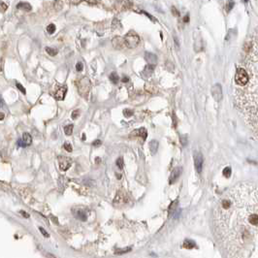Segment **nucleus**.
Instances as JSON below:
<instances>
[{"instance_id":"a878e982","label":"nucleus","mask_w":258,"mask_h":258,"mask_svg":"<svg viewBox=\"0 0 258 258\" xmlns=\"http://www.w3.org/2000/svg\"><path fill=\"white\" fill-rule=\"evenodd\" d=\"M230 206H231L230 201H228V200L222 201V207H223L224 209H229V208H230Z\"/></svg>"},{"instance_id":"7c9ffc66","label":"nucleus","mask_w":258,"mask_h":258,"mask_svg":"<svg viewBox=\"0 0 258 258\" xmlns=\"http://www.w3.org/2000/svg\"><path fill=\"white\" fill-rule=\"evenodd\" d=\"M7 8H8V6H7L6 4L4 3V2H1V12H2V13H3V12L5 11Z\"/></svg>"},{"instance_id":"f704fd0d","label":"nucleus","mask_w":258,"mask_h":258,"mask_svg":"<svg viewBox=\"0 0 258 258\" xmlns=\"http://www.w3.org/2000/svg\"><path fill=\"white\" fill-rule=\"evenodd\" d=\"M20 214H22L25 218H28V217H29V214H28L27 212H25L24 210H20Z\"/></svg>"},{"instance_id":"7ed1b4c3","label":"nucleus","mask_w":258,"mask_h":258,"mask_svg":"<svg viewBox=\"0 0 258 258\" xmlns=\"http://www.w3.org/2000/svg\"><path fill=\"white\" fill-rule=\"evenodd\" d=\"M235 81L239 86H245V84L248 82V75H247V73L245 72V69L239 68L238 71H237Z\"/></svg>"},{"instance_id":"c9c22d12","label":"nucleus","mask_w":258,"mask_h":258,"mask_svg":"<svg viewBox=\"0 0 258 258\" xmlns=\"http://www.w3.org/2000/svg\"><path fill=\"white\" fill-rule=\"evenodd\" d=\"M86 1L88 2V3H90V4H96V3H98L99 0H86Z\"/></svg>"},{"instance_id":"58836bf2","label":"nucleus","mask_w":258,"mask_h":258,"mask_svg":"<svg viewBox=\"0 0 258 258\" xmlns=\"http://www.w3.org/2000/svg\"><path fill=\"white\" fill-rule=\"evenodd\" d=\"M122 82H128V78H124V79H122Z\"/></svg>"},{"instance_id":"5701e85b","label":"nucleus","mask_w":258,"mask_h":258,"mask_svg":"<svg viewBox=\"0 0 258 258\" xmlns=\"http://www.w3.org/2000/svg\"><path fill=\"white\" fill-rule=\"evenodd\" d=\"M130 250H131L130 247L123 248V249H117V250H115V254H122V253H125V252H129Z\"/></svg>"},{"instance_id":"f8f14e48","label":"nucleus","mask_w":258,"mask_h":258,"mask_svg":"<svg viewBox=\"0 0 258 258\" xmlns=\"http://www.w3.org/2000/svg\"><path fill=\"white\" fill-rule=\"evenodd\" d=\"M145 58H146V60L148 61L150 64H154V63L156 62V56L154 55L153 53H146V54H145Z\"/></svg>"},{"instance_id":"4c0bfd02","label":"nucleus","mask_w":258,"mask_h":258,"mask_svg":"<svg viewBox=\"0 0 258 258\" xmlns=\"http://www.w3.org/2000/svg\"><path fill=\"white\" fill-rule=\"evenodd\" d=\"M3 70V59H1V71Z\"/></svg>"},{"instance_id":"cd10ccee","label":"nucleus","mask_w":258,"mask_h":258,"mask_svg":"<svg viewBox=\"0 0 258 258\" xmlns=\"http://www.w3.org/2000/svg\"><path fill=\"white\" fill-rule=\"evenodd\" d=\"M39 230H40V232H41V233L43 234V235H44L45 237H49V233H48V232H47L46 230H45L43 227H39Z\"/></svg>"},{"instance_id":"2eb2a0df","label":"nucleus","mask_w":258,"mask_h":258,"mask_svg":"<svg viewBox=\"0 0 258 258\" xmlns=\"http://www.w3.org/2000/svg\"><path fill=\"white\" fill-rule=\"evenodd\" d=\"M248 220H249V222L252 224V225H257L258 224V215L256 214H250L249 219H248Z\"/></svg>"},{"instance_id":"473e14b6","label":"nucleus","mask_w":258,"mask_h":258,"mask_svg":"<svg viewBox=\"0 0 258 258\" xmlns=\"http://www.w3.org/2000/svg\"><path fill=\"white\" fill-rule=\"evenodd\" d=\"M92 145H93L94 146H100V145H101V141H100V140H96V141H94L93 143H92Z\"/></svg>"},{"instance_id":"393cba45","label":"nucleus","mask_w":258,"mask_h":258,"mask_svg":"<svg viewBox=\"0 0 258 258\" xmlns=\"http://www.w3.org/2000/svg\"><path fill=\"white\" fill-rule=\"evenodd\" d=\"M123 115H124L125 117H130L132 115H133V111L129 110V109H125V110L123 111Z\"/></svg>"},{"instance_id":"0eeeda50","label":"nucleus","mask_w":258,"mask_h":258,"mask_svg":"<svg viewBox=\"0 0 258 258\" xmlns=\"http://www.w3.org/2000/svg\"><path fill=\"white\" fill-rule=\"evenodd\" d=\"M181 171H183V169H181V167H176L174 170L172 171L171 175H170V177H169V183H174L175 181H177V179L179 177L181 174Z\"/></svg>"},{"instance_id":"39448f33","label":"nucleus","mask_w":258,"mask_h":258,"mask_svg":"<svg viewBox=\"0 0 258 258\" xmlns=\"http://www.w3.org/2000/svg\"><path fill=\"white\" fill-rule=\"evenodd\" d=\"M66 92H67V86H59L56 90L53 92V97L56 100H63L64 97L66 95Z\"/></svg>"},{"instance_id":"c756f323","label":"nucleus","mask_w":258,"mask_h":258,"mask_svg":"<svg viewBox=\"0 0 258 258\" xmlns=\"http://www.w3.org/2000/svg\"><path fill=\"white\" fill-rule=\"evenodd\" d=\"M76 69H77V71H82V64L81 62L77 63V65H76Z\"/></svg>"},{"instance_id":"f3484780","label":"nucleus","mask_w":258,"mask_h":258,"mask_svg":"<svg viewBox=\"0 0 258 258\" xmlns=\"http://www.w3.org/2000/svg\"><path fill=\"white\" fill-rule=\"evenodd\" d=\"M110 81L113 82V84H117V82H118V81H119V78H118V76H117V73H112V74L110 75Z\"/></svg>"},{"instance_id":"a19ab883","label":"nucleus","mask_w":258,"mask_h":258,"mask_svg":"<svg viewBox=\"0 0 258 258\" xmlns=\"http://www.w3.org/2000/svg\"><path fill=\"white\" fill-rule=\"evenodd\" d=\"M188 20V16H186V18H184V22H187Z\"/></svg>"},{"instance_id":"412c9836","label":"nucleus","mask_w":258,"mask_h":258,"mask_svg":"<svg viewBox=\"0 0 258 258\" xmlns=\"http://www.w3.org/2000/svg\"><path fill=\"white\" fill-rule=\"evenodd\" d=\"M223 176L225 177H229L231 176V168L230 167H226L223 170Z\"/></svg>"},{"instance_id":"2f4dec72","label":"nucleus","mask_w":258,"mask_h":258,"mask_svg":"<svg viewBox=\"0 0 258 258\" xmlns=\"http://www.w3.org/2000/svg\"><path fill=\"white\" fill-rule=\"evenodd\" d=\"M79 113H80L79 111H74L73 113H72V118H74V119L75 118H77L78 117H79Z\"/></svg>"},{"instance_id":"6e6552de","label":"nucleus","mask_w":258,"mask_h":258,"mask_svg":"<svg viewBox=\"0 0 258 258\" xmlns=\"http://www.w3.org/2000/svg\"><path fill=\"white\" fill-rule=\"evenodd\" d=\"M194 163H195L196 171H197L198 173L202 172V167H203V157H202V154L198 153V154L195 155V157H194Z\"/></svg>"},{"instance_id":"c85d7f7f","label":"nucleus","mask_w":258,"mask_h":258,"mask_svg":"<svg viewBox=\"0 0 258 258\" xmlns=\"http://www.w3.org/2000/svg\"><path fill=\"white\" fill-rule=\"evenodd\" d=\"M16 86H18V88L20 89V90L22 91L23 94H25V88H24V87H23V86H22V84H18V82H16Z\"/></svg>"},{"instance_id":"b1692460","label":"nucleus","mask_w":258,"mask_h":258,"mask_svg":"<svg viewBox=\"0 0 258 258\" xmlns=\"http://www.w3.org/2000/svg\"><path fill=\"white\" fill-rule=\"evenodd\" d=\"M123 164H124L123 158H122V157H119V158H118V159L117 160V167L119 168V169H122V168H123Z\"/></svg>"},{"instance_id":"9b49d317","label":"nucleus","mask_w":258,"mask_h":258,"mask_svg":"<svg viewBox=\"0 0 258 258\" xmlns=\"http://www.w3.org/2000/svg\"><path fill=\"white\" fill-rule=\"evenodd\" d=\"M212 95H214V97L216 100H219L221 98V88L218 84L214 86V88H212Z\"/></svg>"},{"instance_id":"72a5a7b5","label":"nucleus","mask_w":258,"mask_h":258,"mask_svg":"<svg viewBox=\"0 0 258 258\" xmlns=\"http://www.w3.org/2000/svg\"><path fill=\"white\" fill-rule=\"evenodd\" d=\"M172 13L174 14V16H179V12L176 10L175 7H172Z\"/></svg>"},{"instance_id":"f03ea898","label":"nucleus","mask_w":258,"mask_h":258,"mask_svg":"<svg viewBox=\"0 0 258 258\" xmlns=\"http://www.w3.org/2000/svg\"><path fill=\"white\" fill-rule=\"evenodd\" d=\"M124 42H125V46L127 48L133 49L138 46L139 42H140V38H139V35L136 32L129 31L124 36Z\"/></svg>"},{"instance_id":"a211bd4d","label":"nucleus","mask_w":258,"mask_h":258,"mask_svg":"<svg viewBox=\"0 0 258 258\" xmlns=\"http://www.w3.org/2000/svg\"><path fill=\"white\" fill-rule=\"evenodd\" d=\"M64 132H65V134L66 135H71L73 133V125L72 124H69V125H66V126L64 127Z\"/></svg>"},{"instance_id":"423d86ee","label":"nucleus","mask_w":258,"mask_h":258,"mask_svg":"<svg viewBox=\"0 0 258 258\" xmlns=\"http://www.w3.org/2000/svg\"><path fill=\"white\" fill-rule=\"evenodd\" d=\"M32 143V137L30 136V134L28 133H24L22 135V138L20 139L18 142V146H22V148H25V146H28L29 145H31Z\"/></svg>"},{"instance_id":"aec40b11","label":"nucleus","mask_w":258,"mask_h":258,"mask_svg":"<svg viewBox=\"0 0 258 258\" xmlns=\"http://www.w3.org/2000/svg\"><path fill=\"white\" fill-rule=\"evenodd\" d=\"M46 51L49 54V55H55V54L57 53V49L49 48V47H47L46 48Z\"/></svg>"},{"instance_id":"f257e3e1","label":"nucleus","mask_w":258,"mask_h":258,"mask_svg":"<svg viewBox=\"0 0 258 258\" xmlns=\"http://www.w3.org/2000/svg\"><path fill=\"white\" fill-rule=\"evenodd\" d=\"M77 87L80 95H82V97H86L89 94V91L91 89V82L87 77H82L78 82Z\"/></svg>"},{"instance_id":"bb28decb","label":"nucleus","mask_w":258,"mask_h":258,"mask_svg":"<svg viewBox=\"0 0 258 258\" xmlns=\"http://www.w3.org/2000/svg\"><path fill=\"white\" fill-rule=\"evenodd\" d=\"M64 146L65 150H67V151H69V152H70V151H72V150H73V148H72V146H71L70 144H68V143H65V144H64V146Z\"/></svg>"},{"instance_id":"ddd939ff","label":"nucleus","mask_w":258,"mask_h":258,"mask_svg":"<svg viewBox=\"0 0 258 258\" xmlns=\"http://www.w3.org/2000/svg\"><path fill=\"white\" fill-rule=\"evenodd\" d=\"M158 148V142L157 141H151L150 143V150L151 151V153H155L157 151Z\"/></svg>"},{"instance_id":"4468645a","label":"nucleus","mask_w":258,"mask_h":258,"mask_svg":"<svg viewBox=\"0 0 258 258\" xmlns=\"http://www.w3.org/2000/svg\"><path fill=\"white\" fill-rule=\"evenodd\" d=\"M16 7H18V9H22V10H25V11L31 10V5H30L29 3H26V2H22V3L18 4Z\"/></svg>"},{"instance_id":"1a4fd4ad","label":"nucleus","mask_w":258,"mask_h":258,"mask_svg":"<svg viewBox=\"0 0 258 258\" xmlns=\"http://www.w3.org/2000/svg\"><path fill=\"white\" fill-rule=\"evenodd\" d=\"M113 46L115 47V49H123L125 48V42H124V38L121 37H115L112 41Z\"/></svg>"},{"instance_id":"9d476101","label":"nucleus","mask_w":258,"mask_h":258,"mask_svg":"<svg viewBox=\"0 0 258 258\" xmlns=\"http://www.w3.org/2000/svg\"><path fill=\"white\" fill-rule=\"evenodd\" d=\"M134 135H136V136H139V137H142L143 138V140H146V136H148V133H146V130L145 128H140L138 130H135V131L132 133L131 136H134Z\"/></svg>"},{"instance_id":"6ab92c4d","label":"nucleus","mask_w":258,"mask_h":258,"mask_svg":"<svg viewBox=\"0 0 258 258\" xmlns=\"http://www.w3.org/2000/svg\"><path fill=\"white\" fill-rule=\"evenodd\" d=\"M47 31L49 34H53V33L55 31V25L53 24V23H51V24H49L48 26H47Z\"/></svg>"},{"instance_id":"dca6fc26","label":"nucleus","mask_w":258,"mask_h":258,"mask_svg":"<svg viewBox=\"0 0 258 258\" xmlns=\"http://www.w3.org/2000/svg\"><path fill=\"white\" fill-rule=\"evenodd\" d=\"M183 247L185 248H187V249H191V248H193L195 247V243H194L193 241L186 240V241H184V243H183Z\"/></svg>"},{"instance_id":"20e7f679","label":"nucleus","mask_w":258,"mask_h":258,"mask_svg":"<svg viewBox=\"0 0 258 258\" xmlns=\"http://www.w3.org/2000/svg\"><path fill=\"white\" fill-rule=\"evenodd\" d=\"M58 161H59V168L62 171H67L70 168L71 164H72V159L69 157H66V156H59Z\"/></svg>"},{"instance_id":"e433bc0d","label":"nucleus","mask_w":258,"mask_h":258,"mask_svg":"<svg viewBox=\"0 0 258 258\" xmlns=\"http://www.w3.org/2000/svg\"><path fill=\"white\" fill-rule=\"evenodd\" d=\"M69 1H70L72 4H79L80 2L82 1V0H69Z\"/></svg>"},{"instance_id":"4be33fe9","label":"nucleus","mask_w":258,"mask_h":258,"mask_svg":"<svg viewBox=\"0 0 258 258\" xmlns=\"http://www.w3.org/2000/svg\"><path fill=\"white\" fill-rule=\"evenodd\" d=\"M76 216H77L79 219H81V220H86V215L84 214V212H78L77 214H76Z\"/></svg>"},{"instance_id":"ea45409f","label":"nucleus","mask_w":258,"mask_h":258,"mask_svg":"<svg viewBox=\"0 0 258 258\" xmlns=\"http://www.w3.org/2000/svg\"><path fill=\"white\" fill-rule=\"evenodd\" d=\"M3 118H4V113H1V120L3 119Z\"/></svg>"}]
</instances>
